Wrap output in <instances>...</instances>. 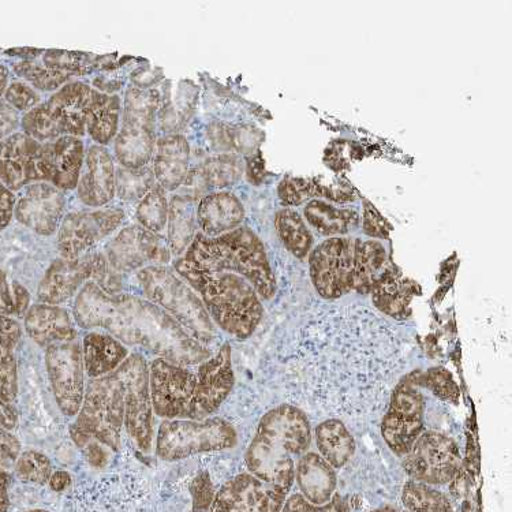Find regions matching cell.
Returning a JSON list of instances; mask_svg holds the SVG:
<instances>
[{
    "mask_svg": "<svg viewBox=\"0 0 512 512\" xmlns=\"http://www.w3.org/2000/svg\"><path fill=\"white\" fill-rule=\"evenodd\" d=\"M84 457L87 459V462L95 469H103L107 463V452L104 451V447L102 444L92 442L87 444L84 448Z\"/></svg>",
    "mask_w": 512,
    "mask_h": 512,
    "instance_id": "54",
    "label": "cell"
},
{
    "mask_svg": "<svg viewBox=\"0 0 512 512\" xmlns=\"http://www.w3.org/2000/svg\"><path fill=\"white\" fill-rule=\"evenodd\" d=\"M417 284L403 279L394 268H390L373 286L372 302L383 315L395 320H405L410 316V304L416 295Z\"/></svg>",
    "mask_w": 512,
    "mask_h": 512,
    "instance_id": "32",
    "label": "cell"
},
{
    "mask_svg": "<svg viewBox=\"0 0 512 512\" xmlns=\"http://www.w3.org/2000/svg\"><path fill=\"white\" fill-rule=\"evenodd\" d=\"M66 193L48 182L26 186L16 196L14 219L40 237L58 234L66 215Z\"/></svg>",
    "mask_w": 512,
    "mask_h": 512,
    "instance_id": "18",
    "label": "cell"
},
{
    "mask_svg": "<svg viewBox=\"0 0 512 512\" xmlns=\"http://www.w3.org/2000/svg\"><path fill=\"white\" fill-rule=\"evenodd\" d=\"M196 218L200 233L208 238H216L241 227L245 208L235 194L219 190L205 194L198 200Z\"/></svg>",
    "mask_w": 512,
    "mask_h": 512,
    "instance_id": "26",
    "label": "cell"
},
{
    "mask_svg": "<svg viewBox=\"0 0 512 512\" xmlns=\"http://www.w3.org/2000/svg\"><path fill=\"white\" fill-rule=\"evenodd\" d=\"M16 477L24 484L47 485L54 473L51 459L44 452L37 450L22 451L14 466Z\"/></svg>",
    "mask_w": 512,
    "mask_h": 512,
    "instance_id": "42",
    "label": "cell"
},
{
    "mask_svg": "<svg viewBox=\"0 0 512 512\" xmlns=\"http://www.w3.org/2000/svg\"><path fill=\"white\" fill-rule=\"evenodd\" d=\"M190 144L179 133H167L156 141L151 162L156 183L167 193L178 192L190 171Z\"/></svg>",
    "mask_w": 512,
    "mask_h": 512,
    "instance_id": "24",
    "label": "cell"
},
{
    "mask_svg": "<svg viewBox=\"0 0 512 512\" xmlns=\"http://www.w3.org/2000/svg\"><path fill=\"white\" fill-rule=\"evenodd\" d=\"M85 373L89 379L110 375L129 357V349L111 335L89 331L81 342Z\"/></svg>",
    "mask_w": 512,
    "mask_h": 512,
    "instance_id": "28",
    "label": "cell"
},
{
    "mask_svg": "<svg viewBox=\"0 0 512 512\" xmlns=\"http://www.w3.org/2000/svg\"><path fill=\"white\" fill-rule=\"evenodd\" d=\"M153 413L164 420L200 421L213 416L235 384L233 351L224 342L209 360L181 366L155 358L149 364Z\"/></svg>",
    "mask_w": 512,
    "mask_h": 512,
    "instance_id": "4",
    "label": "cell"
},
{
    "mask_svg": "<svg viewBox=\"0 0 512 512\" xmlns=\"http://www.w3.org/2000/svg\"><path fill=\"white\" fill-rule=\"evenodd\" d=\"M3 100L11 108H14L18 114H26V112L39 106L41 96L40 92H37L31 85L26 84L25 81H13L7 87Z\"/></svg>",
    "mask_w": 512,
    "mask_h": 512,
    "instance_id": "45",
    "label": "cell"
},
{
    "mask_svg": "<svg viewBox=\"0 0 512 512\" xmlns=\"http://www.w3.org/2000/svg\"><path fill=\"white\" fill-rule=\"evenodd\" d=\"M246 174L249 175V181L253 183H260L264 177V163L260 159V156H254L249 160V163L245 167Z\"/></svg>",
    "mask_w": 512,
    "mask_h": 512,
    "instance_id": "56",
    "label": "cell"
},
{
    "mask_svg": "<svg viewBox=\"0 0 512 512\" xmlns=\"http://www.w3.org/2000/svg\"><path fill=\"white\" fill-rule=\"evenodd\" d=\"M14 205H16V194L7 189L5 183L0 181V234L13 222Z\"/></svg>",
    "mask_w": 512,
    "mask_h": 512,
    "instance_id": "51",
    "label": "cell"
},
{
    "mask_svg": "<svg viewBox=\"0 0 512 512\" xmlns=\"http://www.w3.org/2000/svg\"><path fill=\"white\" fill-rule=\"evenodd\" d=\"M237 443V431L224 418L164 420L159 425L155 450L162 461L179 462L194 455L231 450Z\"/></svg>",
    "mask_w": 512,
    "mask_h": 512,
    "instance_id": "10",
    "label": "cell"
},
{
    "mask_svg": "<svg viewBox=\"0 0 512 512\" xmlns=\"http://www.w3.org/2000/svg\"><path fill=\"white\" fill-rule=\"evenodd\" d=\"M275 227L284 248L298 260L308 259L312 252L313 237L300 213L284 208L276 213Z\"/></svg>",
    "mask_w": 512,
    "mask_h": 512,
    "instance_id": "36",
    "label": "cell"
},
{
    "mask_svg": "<svg viewBox=\"0 0 512 512\" xmlns=\"http://www.w3.org/2000/svg\"><path fill=\"white\" fill-rule=\"evenodd\" d=\"M280 512H351L349 503L342 495L335 493L330 502L315 506L304 499L301 493H294L283 504Z\"/></svg>",
    "mask_w": 512,
    "mask_h": 512,
    "instance_id": "46",
    "label": "cell"
},
{
    "mask_svg": "<svg viewBox=\"0 0 512 512\" xmlns=\"http://www.w3.org/2000/svg\"><path fill=\"white\" fill-rule=\"evenodd\" d=\"M10 84V69L5 65V63H0V102L3 100V96H5V92L7 87Z\"/></svg>",
    "mask_w": 512,
    "mask_h": 512,
    "instance_id": "59",
    "label": "cell"
},
{
    "mask_svg": "<svg viewBox=\"0 0 512 512\" xmlns=\"http://www.w3.org/2000/svg\"><path fill=\"white\" fill-rule=\"evenodd\" d=\"M73 317L80 330H99L126 347H141L170 364L198 365L213 355L147 298L108 294L93 282L85 284L74 298Z\"/></svg>",
    "mask_w": 512,
    "mask_h": 512,
    "instance_id": "2",
    "label": "cell"
},
{
    "mask_svg": "<svg viewBox=\"0 0 512 512\" xmlns=\"http://www.w3.org/2000/svg\"><path fill=\"white\" fill-rule=\"evenodd\" d=\"M362 230L371 238L387 239L388 235H390V226H388L379 211L368 201H365Z\"/></svg>",
    "mask_w": 512,
    "mask_h": 512,
    "instance_id": "49",
    "label": "cell"
},
{
    "mask_svg": "<svg viewBox=\"0 0 512 512\" xmlns=\"http://www.w3.org/2000/svg\"><path fill=\"white\" fill-rule=\"evenodd\" d=\"M41 58H43L41 62L48 67H52V69L77 76L81 73L82 67L85 66L84 62L87 56L78 54V52L48 50L44 51Z\"/></svg>",
    "mask_w": 512,
    "mask_h": 512,
    "instance_id": "47",
    "label": "cell"
},
{
    "mask_svg": "<svg viewBox=\"0 0 512 512\" xmlns=\"http://www.w3.org/2000/svg\"><path fill=\"white\" fill-rule=\"evenodd\" d=\"M197 201L183 194L170 198V211L167 222V244L174 260L185 254L197 235Z\"/></svg>",
    "mask_w": 512,
    "mask_h": 512,
    "instance_id": "33",
    "label": "cell"
},
{
    "mask_svg": "<svg viewBox=\"0 0 512 512\" xmlns=\"http://www.w3.org/2000/svg\"><path fill=\"white\" fill-rule=\"evenodd\" d=\"M0 181L14 194L36 182H48L44 144L16 132L0 144Z\"/></svg>",
    "mask_w": 512,
    "mask_h": 512,
    "instance_id": "17",
    "label": "cell"
},
{
    "mask_svg": "<svg viewBox=\"0 0 512 512\" xmlns=\"http://www.w3.org/2000/svg\"><path fill=\"white\" fill-rule=\"evenodd\" d=\"M92 91L87 82L71 81L41 102L58 138L87 136L85 115Z\"/></svg>",
    "mask_w": 512,
    "mask_h": 512,
    "instance_id": "21",
    "label": "cell"
},
{
    "mask_svg": "<svg viewBox=\"0 0 512 512\" xmlns=\"http://www.w3.org/2000/svg\"><path fill=\"white\" fill-rule=\"evenodd\" d=\"M461 512H474L472 503L469 500H465L462 504Z\"/></svg>",
    "mask_w": 512,
    "mask_h": 512,
    "instance_id": "60",
    "label": "cell"
},
{
    "mask_svg": "<svg viewBox=\"0 0 512 512\" xmlns=\"http://www.w3.org/2000/svg\"><path fill=\"white\" fill-rule=\"evenodd\" d=\"M62 512H159L151 481L136 470L82 478L67 493Z\"/></svg>",
    "mask_w": 512,
    "mask_h": 512,
    "instance_id": "6",
    "label": "cell"
},
{
    "mask_svg": "<svg viewBox=\"0 0 512 512\" xmlns=\"http://www.w3.org/2000/svg\"><path fill=\"white\" fill-rule=\"evenodd\" d=\"M245 173V163L235 153L212 156L198 166L190 168L182 185L183 196L193 200L203 198L208 190H222L235 185Z\"/></svg>",
    "mask_w": 512,
    "mask_h": 512,
    "instance_id": "23",
    "label": "cell"
},
{
    "mask_svg": "<svg viewBox=\"0 0 512 512\" xmlns=\"http://www.w3.org/2000/svg\"><path fill=\"white\" fill-rule=\"evenodd\" d=\"M402 466L407 476L422 484L447 485L462 467L461 451L454 439L440 432H422L406 455Z\"/></svg>",
    "mask_w": 512,
    "mask_h": 512,
    "instance_id": "13",
    "label": "cell"
},
{
    "mask_svg": "<svg viewBox=\"0 0 512 512\" xmlns=\"http://www.w3.org/2000/svg\"><path fill=\"white\" fill-rule=\"evenodd\" d=\"M21 126V114H18L14 108L2 100L0 102V144L10 137L11 134L18 132Z\"/></svg>",
    "mask_w": 512,
    "mask_h": 512,
    "instance_id": "50",
    "label": "cell"
},
{
    "mask_svg": "<svg viewBox=\"0 0 512 512\" xmlns=\"http://www.w3.org/2000/svg\"><path fill=\"white\" fill-rule=\"evenodd\" d=\"M7 54L20 56L22 61H35L43 56L44 50H36V48H16V50L7 51Z\"/></svg>",
    "mask_w": 512,
    "mask_h": 512,
    "instance_id": "58",
    "label": "cell"
},
{
    "mask_svg": "<svg viewBox=\"0 0 512 512\" xmlns=\"http://www.w3.org/2000/svg\"><path fill=\"white\" fill-rule=\"evenodd\" d=\"M317 454L334 469H342L354 457L357 444L345 422L339 418H328L315 428Z\"/></svg>",
    "mask_w": 512,
    "mask_h": 512,
    "instance_id": "34",
    "label": "cell"
},
{
    "mask_svg": "<svg viewBox=\"0 0 512 512\" xmlns=\"http://www.w3.org/2000/svg\"><path fill=\"white\" fill-rule=\"evenodd\" d=\"M31 301V293L24 284L10 280L9 275L0 268V315L24 319L31 308Z\"/></svg>",
    "mask_w": 512,
    "mask_h": 512,
    "instance_id": "41",
    "label": "cell"
},
{
    "mask_svg": "<svg viewBox=\"0 0 512 512\" xmlns=\"http://www.w3.org/2000/svg\"><path fill=\"white\" fill-rule=\"evenodd\" d=\"M193 489L194 506L197 508H204V510L207 511L208 507L211 506L213 496H215L213 495L211 484L201 476L194 481Z\"/></svg>",
    "mask_w": 512,
    "mask_h": 512,
    "instance_id": "52",
    "label": "cell"
},
{
    "mask_svg": "<svg viewBox=\"0 0 512 512\" xmlns=\"http://www.w3.org/2000/svg\"><path fill=\"white\" fill-rule=\"evenodd\" d=\"M173 268L196 291L216 327L241 342L259 328L263 301L275 297L267 252L248 227L216 238L197 233Z\"/></svg>",
    "mask_w": 512,
    "mask_h": 512,
    "instance_id": "1",
    "label": "cell"
},
{
    "mask_svg": "<svg viewBox=\"0 0 512 512\" xmlns=\"http://www.w3.org/2000/svg\"><path fill=\"white\" fill-rule=\"evenodd\" d=\"M371 512H396L394 507L386 506L381 508H376V510H373Z\"/></svg>",
    "mask_w": 512,
    "mask_h": 512,
    "instance_id": "61",
    "label": "cell"
},
{
    "mask_svg": "<svg viewBox=\"0 0 512 512\" xmlns=\"http://www.w3.org/2000/svg\"><path fill=\"white\" fill-rule=\"evenodd\" d=\"M144 298L173 317L183 330L211 349L218 339V327L196 291L170 265H149L136 272Z\"/></svg>",
    "mask_w": 512,
    "mask_h": 512,
    "instance_id": "7",
    "label": "cell"
},
{
    "mask_svg": "<svg viewBox=\"0 0 512 512\" xmlns=\"http://www.w3.org/2000/svg\"><path fill=\"white\" fill-rule=\"evenodd\" d=\"M354 239H325L309 254L310 279L323 300L335 301L351 291Z\"/></svg>",
    "mask_w": 512,
    "mask_h": 512,
    "instance_id": "16",
    "label": "cell"
},
{
    "mask_svg": "<svg viewBox=\"0 0 512 512\" xmlns=\"http://www.w3.org/2000/svg\"><path fill=\"white\" fill-rule=\"evenodd\" d=\"M13 71L18 77L22 78V81L35 88L37 92L55 93L69 84L73 77H76L73 74L52 69V67L40 62L39 59L13 63Z\"/></svg>",
    "mask_w": 512,
    "mask_h": 512,
    "instance_id": "39",
    "label": "cell"
},
{
    "mask_svg": "<svg viewBox=\"0 0 512 512\" xmlns=\"http://www.w3.org/2000/svg\"><path fill=\"white\" fill-rule=\"evenodd\" d=\"M21 512H50V511L41 510V508H37V510H28V511H21Z\"/></svg>",
    "mask_w": 512,
    "mask_h": 512,
    "instance_id": "62",
    "label": "cell"
},
{
    "mask_svg": "<svg viewBox=\"0 0 512 512\" xmlns=\"http://www.w3.org/2000/svg\"><path fill=\"white\" fill-rule=\"evenodd\" d=\"M103 253L112 271L122 276L136 274L149 265H168L173 260L166 237L138 224L122 227Z\"/></svg>",
    "mask_w": 512,
    "mask_h": 512,
    "instance_id": "15",
    "label": "cell"
},
{
    "mask_svg": "<svg viewBox=\"0 0 512 512\" xmlns=\"http://www.w3.org/2000/svg\"><path fill=\"white\" fill-rule=\"evenodd\" d=\"M403 512H411V511H409V510H406V511H403Z\"/></svg>",
    "mask_w": 512,
    "mask_h": 512,
    "instance_id": "63",
    "label": "cell"
},
{
    "mask_svg": "<svg viewBox=\"0 0 512 512\" xmlns=\"http://www.w3.org/2000/svg\"><path fill=\"white\" fill-rule=\"evenodd\" d=\"M24 330L41 349L52 345L78 340L76 321L63 306L37 304L31 305L24 316Z\"/></svg>",
    "mask_w": 512,
    "mask_h": 512,
    "instance_id": "22",
    "label": "cell"
},
{
    "mask_svg": "<svg viewBox=\"0 0 512 512\" xmlns=\"http://www.w3.org/2000/svg\"><path fill=\"white\" fill-rule=\"evenodd\" d=\"M286 499V493L253 474L241 473L215 493L205 512H280Z\"/></svg>",
    "mask_w": 512,
    "mask_h": 512,
    "instance_id": "19",
    "label": "cell"
},
{
    "mask_svg": "<svg viewBox=\"0 0 512 512\" xmlns=\"http://www.w3.org/2000/svg\"><path fill=\"white\" fill-rule=\"evenodd\" d=\"M308 414L298 406L280 405L267 411L245 452L248 473L289 495L294 484L295 457L312 443Z\"/></svg>",
    "mask_w": 512,
    "mask_h": 512,
    "instance_id": "5",
    "label": "cell"
},
{
    "mask_svg": "<svg viewBox=\"0 0 512 512\" xmlns=\"http://www.w3.org/2000/svg\"><path fill=\"white\" fill-rule=\"evenodd\" d=\"M18 425V410L13 403L0 399V431L13 432Z\"/></svg>",
    "mask_w": 512,
    "mask_h": 512,
    "instance_id": "53",
    "label": "cell"
},
{
    "mask_svg": "<svg viewBox=\"0 0 512 512\" xmlns=\"http://www.w3.org/2000/svg\"><path fill=\"white\" fill-rule=\"evenodd\" d=\"M122 117V99L93 89L85 115L87 134L96 145L108 147L117 137Z\"/></svg>",
    "mask_w": 512,
    "mask_h": 512,
    "instance_id": "29",
    "label": "cell"
},
{
    "mask_svg": "<svg viewBox=\"0 0 512 512\" xmlns=\"http://www.w3.org/2000/svg\"><path fill=\"white\" fill-rule=\"evenodd\" d=\"M294 480L297 481L304 499L315 506L330 502L338 487V476L334 467L313 451L305 452L298 459Z\"/></svg>",
    "mask_w": 512,
    "mask_h": 512,
    "instance_id": "27",
    "label": "cell"
},
{
    "mask_svg": "<svg viewBox=\"0 0 512 512\" xmlns=\"http://www.w3.org/2000/svg\"><path fill=\"white\" fill-rule=\"evenodd\" d=\"M305 218L317 233L331 238L349 234L360 224V213L355 209L332 207L317 200L306 205Z\"/></svg>",
    "mask_w": 512,
    "mask_h": 512,
    "instance_id": "35",
    "label": "cell"
},
{
    "mask_svg": "<svg viewBox=\"0 0 512 512\" xmlns=\"http://www.w3.org/2000/svg\"><path fill=\"white\" fill-rule=\"evenodd\" d=\"M44 362L56 406L63 416L76 418L87 387L80 340L47 347Z\"/></svg>",
    "mask_w": 512,
    "mask_h": 512,
    "instance_id": "14",
    "label": "cell"
},
{
    "mask_svg": "<svg viewBox=\"0 0 512 512\" xmlns=\"http://www.w3.org/2000/svg\"><path fill=\"white\" fill-rule=\"evenodd\" d=\"M279 197L284 204H304L313 197H321V183L317 179L286 178L279 185Z\"/></svg>",
    "mask_w": 512,
    "mask_h": 512,
    "instance_id": "44",
    "label": "cell"
},
{
    "mask_svg": "<svg viewBox=\"0 0 512 512\" xmlns=\"http://www.w3.org/2000/svg\"><path fill=\"white\" fill-rule=\"evenodd\" d=\"M153 414L147 358L132 353L117 371L88 380L70 437L80 450L96 442L117 452L125 429L137 450L148 454L153 444Z\"/></svg>",
    "mask_w": 512,
    "mask_h": 512,
    "instance_id": "3",
    "label": "cell"
},
{
    "mask_svg": "<svg viewBox=\"0 0 512 512\" xmlns=\"http://www.w3.org/2000/svg\"><path fill=\"white\" fill-rule=\"evenodd\" d=\"M88 282L108 294L123 293V276L112 271L103 252L93 250L76 260L58 257L52 261L37 286V301L62 306L76 298Z\"/></svg>",
    "mask_w": 512,
    "mask_h": 512,
    "instance_id": "9",
    "label": "cell"
},
{
    "mask_svg": "<svg viewBox=\"0 0 512 512\" xmlns=\"http://www.w3.org/2000/svg\"><path fill=\"white\" fill-rule=\"evenodd\" d=\"M48 485H50L51 491L56 493L66 492L67 489L73 487V477L66 470H56L52 473Z\"/></svg>",
    "mask_w": 512,
    "mask_h": 512,
    "instance_id": "55",
    "label": "cell"
},
{
    "mask_svg": "<svg viewBox=\"0 0 512 512\" xmlns=\"http://www.w3.org/2000/svg\"><path fill=\"white\" fill-rule=\"evenodd\" d=\"M418 386L431 391L436 398L454 403V405H457L461 398V391H459L454 377L442 366H435L425 373L418 372Z\"/></svg>",
    "mask_w": 512,
    "mask_h": 512,
    "instance_id": "43",
    "label": "cell"
},
{
    "mask_svg": "<svg viewBox=\"0 0 512 512\" xmlns=\"http://www.w3.org/2000/svg\"><path fill=\"white\" fill-rule=\"evenodd\" d=\"M9 485V474H7V472H3V470H0V512H9Z\"/></svg>",
    "mask_w": 512,
    "mask_h": 512,
    "instance_id": "57",
    "label": "cell"
},
{
    "mask_svg": "<svg viewBox=\"0 0 512 512\" xmlns=\"http://www.w3.org/2000/svg\"><path fill=\"white\" fill-rule=\"evenodd\" d=\"M418 386V372L396 384L383 421L381 436L396 457H403L424 432L425 396Z\"/></svg>",
    "mask_w": 512,
    "mask_h": 512,
    "instance_id": "11",
    "label": "cell"
},
{
    "mask_svg": "<svg viewBox=\"0 0 512 512\" xmlns=\"http://www.w3.org/2000/svg\"><path fill=\"white\" fill-rule=\"evenodd\" d=\"M168 211H170V198L166 190L155 183L136 204L134 219L142 229L162 234L167 229Z\"/></svg>",
    "mask_w": 512,
    "mask_h": 512,
    "instance_id": "37",
    "label": "cell"
},
{
    "mask_svg": "<svg viewBox=\"0 0 512 512\" xmlns=\"http://www.w3.org/2000/svg\"><path fill=\"white\" fill-rule=\"evenodd\" d=\"M126 222L125 209L104 207L66 213L58 230L59 257L76 260L91 253Z\"/></svg>",
    "mask_w": 512,
    "mask_h": 512,
    "instance_id": "12",
    "label": "cell"
},
{
    "mask_svg": "<svg viewBox=\"0 0 512 512\" xmlns=\"http://www.w3.org/2000/svg\"><path fill=\"white\" fill-rule=\"evenodd\" d=\"M162 97L158 88L126 89L121 125L114 140V159L119 166L137 170L151 164L158 141Z\"/></svg>",
    "mask_w": 512,
    "mask_h": 512,
    "instance_id": "8",
    "label": "cell"
},
{
    "mask_svg": "<svg viewBox=\"0 0 512 512\" xmlns=\"http://www.w3.org/2000/svg\"><path fill=\"white\" fill-rule=\"evenodd\" d=\"M387 250L375 239H354L353 282L351 291L358 294H371L373 286L390 269Z\"/></svg>",
    "mask_w": 512,
    "mask_h": 512,
    "instance_id": "30",
    "label": "cell"
},
{
    "mask_svg": "<svg viewBox=\"0 0 512 512\" xmlns=\"http://www.w3.org/2000/svg\"><path fill=\"white\" fill-rule=\"evenodd\" d=\"M77 197L89 208L108 207L117 197V164L107 147L93 144L85 153Z\"/></svg>",
    "mask_w": 512,
    "mask_h": 512,
    "instance_id": "20",
    "label": "cell"
},
{
    "mask_svg": "<svg viewBox=\"0 0 512 512\" xmlns=\"http://www.w3.org/2000/svg\"><path fill=\"white\" fill-rule=\"evenodd\" d=\"M85 149L82 138L65 136L44 144L48 183L62 192L76 190L84 167Z\"/></svg>",
    "mask_w": 512,
    "mask_h": 512,
    "instance_id": "25",
    "label": "cell"
},
{
    "mask_svg": "<svg viewBox=\"0 0 512 512\" xmlns=\"http://www.w3.org/2000/svg\"><path fill=\"white\" fill-rule=\"evenodd\" d=\"M24 328L14 317L0 315V399L14 403L18 396L16 350Z\"/></svg>",
    "mask_w": 512,
    "mask_h": 512,
    "instance_id": "31",
    "label": "cell"
},
{
    "mask_svg": "<svg viewBox=\"0 0 512 512\" xmlns=\"http://www.w3.org/2000/svg\"><path fill=\"white\" fill-rule=\"evenodd\" d=\"M155 183L151 164L137 170L117 166V197L115 198L125 204H137Z\"/></svg>",
    "mask_w": 512,
    "mask_h": 512,
    "instance_id": "40",
    "label": "cell"
},
{
    "mask_svg": "<svg viewBox=\"0 0 512 512\" xmlns=\"http://www.w3.org/2000/svg\"><path fill=\"white\" fill-rule=\"evenodd\" d=\"M21 452L20 439L9 431H0V470L9 472L14 469Z\"/></svg>",
    "mask_w": 512,
    "mask_h": 512,
    "instance_id": "48",
    "label": "cell"
},
{
    "mask_svg": "<svg viewBox=\"0 0 512 512\" xmlns=\"http://www.w3.org/2000/svg\"><path fill=\"white\" fill-rule=\"evenodd\" d=\"M402 503L411 512H457L446 493L413 480L403 487Z\"/></svg>",
    "mask_w": 512,
    "mask_h": 512,
    "instance_id": "38",
    "label": "cell"
}]
</instances>
